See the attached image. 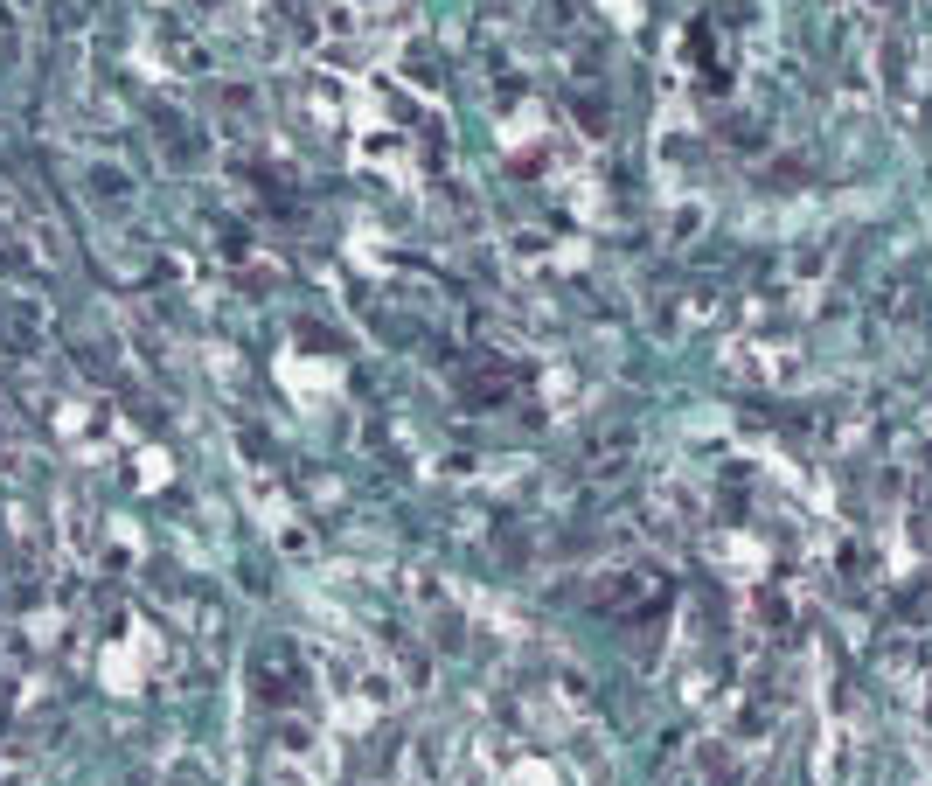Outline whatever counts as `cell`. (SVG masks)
<instances>
[{
	"label": "cell",
	"mask_w": 932,
	"mask_h": 786,
	"mask_svg": "<svg viewBox=\"0 0 932 786\" xmlns=\"http://www.w3.org/2000/svg\"><path fill=\"white\" fill-rule=\"evenodd\" d=\"M926 439H932V418H926Z\"/></svg>",
	"instance_id": "1"
}]
</instances>
